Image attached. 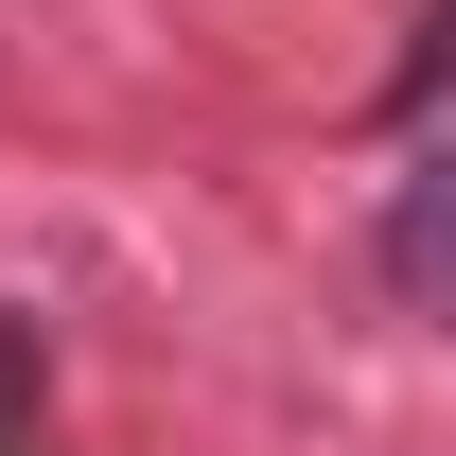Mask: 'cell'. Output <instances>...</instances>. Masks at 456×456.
Masks as SVG:
<instances>
[{
	"label": "cell",
	"instance_id": "cell-1",
	"mask_svg": "<svg viewBox=\"0 0 456 456\" xmlns=\"http://www.w3.org/2000/svg\"><path fill=\"white\" fill-rule=\"evenodd\" d=\"M387 298L456 334V141H439V159H421V175L387 193Z\"/></svg>",
	"mask_w": 456,
	"mask_h": 456
}]
</instances>
